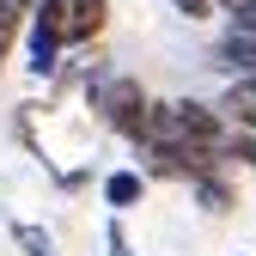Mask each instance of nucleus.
<instances>
[{"label":"nucleus","mask_w":256,"mask_h":256,"mask_svg":"<svg viewBox=\"0 0 256 256\" xmlns=\"http://www.w3.org/2000/svg\"><path fill=\"white\" fill-rule=\"evenodd\" d=\"M171 12H177V18H189V24H202V18H214V12H220V0H171Z\"/></svg>","instance_id":"14"},{"label":"nucleus","mask_w":256,"mask_h":256,"mask_svg":"<svg viewBox=\"0 0 256 256\" xmlns=\"http://www.w3.org/2000/svg\"><path fill=\"white\" fill-rule=\"evenodd\" d=\"M189 202H196L208 220H226L238 208V171L232 165H220V171H202L196 183H189Z\"/></svg>","instance_id":"6"},{"label":"nucleus","mask_w":256,"mask_h":256,"mask_svg":"<svg viewBox=\"0 0 256 256\" xmlns=\"http://www.w3.org/2000/svg\"><path fill=\"white\" fill-rule=\"evenodd\" d=\"M202 61H208L214 74H226V80H232V74H256V30H232V24H226V30L202 49Z\"/></svg>","instance_id":"5"},{"label":"nucleus","mask_w":256,"mask_h":256,"mask_svg":"<svg viewBox=\"0 0 256 256\" xmlns=\"http://www.w3.org/2000/svg\"><path fill=\"white\" fill-rule=\"evenodd\" d=\"M80 98H86V110L98 116V122L110 128L116 140H128V146H140V140H146V116H152V98H146V86H140L134 74L110 68V61H86Z\"/></svg>","instance_id":"1"},{"label":"nucleus","mask_w":256,"mask_h":256,"mask_svg":"<svg viewBox=\"0 0 256 256\" xmlns=\"http://www.w3.org/2000/svg\"><path fill=\"white\" fill-rule=\"evenodd\" d=\"M30 18H43L55 37L68 43V55H74V49H92L110 30V0H37Z\"/></svg>","instance_id":"3"},{"label":"nucleus","mask_w":256,"mask_h":256,"mask_svg":"<svg viewBox=\"0 0 256 256\" xmlns=\"http://www.w3.org/2000/svg\"><path fill=\"white\" fill-rule=\"evenodd\" d=\"M220 18L232 30H256V0H220Z\"/></svg>","instance_id":"13"},{"label":"nucleus","mask_w":256,"mask_h":256,"mask_svg":"<svg viewBox=\"0 0 256 256\" xmlns=\"http://www.w3.org/2000/svg\"><path fill=\"white\" fill-rule=\"evenodd\" d=\"M220 158H226L232 171L256 177V134H250V128H232V122H226V140H220Z\"/></svg>","instance_id":"9"},{"label":"nucleus","mask_w":256,"mask_h":256,"mask_svg":"<svg viewBox=\"0 0 256 256\" xmlns=\"http://www.w3.org/2000/svg\"><path fill=\"white\" fill-rule=\"evenodd\" d=\"M214 104H220V116H226L232 128H250L256 134V74H232Z\"/></svg>","instance_id":"8"},{"label":"nucleus","mask_w":256,"mask_h":256,"mask_svg":"<svg viewBox=\"0 0 256 256\" xmlns=\"http://www.w3.org/2000/svg\"><path fill=\"white\" fill-rule=\"evenodd\" d=\"M146 189H152V183H146V171H140V165H116V171H104V177H98V196H104V208H110V214H134V208L146 202Z\"/></svg>","instance_id":"7"},{"label":"nucleus","mask_w":256,"mask_h":256,"mask_svg":"<svg viewBox=\"0 0 256 256\" xmlns=\"http://www.w3.org/2000/svg\"><path fill=\"white\" fill-rule=\"evenodd\" d=\"M86 183H92V165H74V171H55V189H61V196H80Z\"/></svg>","instance_id":"15"},{"label":"nucleus","mask_w":256,"mask_h":256,"mask_svg":"<svg viewBox=\"0 0 256 256\" xmlns=\"http://www.w3.org/2000/svg\"><path fill=\"white\" fill-rule=\"evenodd\" d=\"M12 244H18L24 256H61V250H55V232L37 226V220H12Z\"/></svg>","instance_id":"10"},{"label":"nucleus","mask_w":256,"mask_h":256,"mask_svg":"<svg viewBox=\"0 0 256 256\" xmlns=\"http://www.w3.org/2000/svg\"><path fill=\"white\" fill-rule=\"evenodd\" d=\"M146 140H158V146H208V152H220V140H226V116H220V104H208V98H152ZM146 140H140V146H146Z\"/></svg>","instance_id":"2"},{"label":"nucleus","mask_w":256,"mask_h":256,"mask_svg":"<svg viewBox=\"0 0 256 256\" xmlns=\"http://www.w3.org/2000/svg\"><path fill=\"white\" fill-rule=\"evenodd\" d=\"M18 49H24V74H30V80H55L61 61H68V43H61L43 18H30V12H24V37H18Z\"/></svg>","instance_id":"4"},{"label":"nucleus","mask_w":256,"mask_h":256,"mask_svg":"<svg viewBox=\"0 0 256 256\" xmlns=\"http://www.w3.org/2000/svg\"><path fill=\"white\" fill-rule=\"evenodd\" d=\"M18 37H24V12H18V6H0V68L12 61Z\"/></svg>","instance_id":"11"},{"label":"nucleus","mask_w":256,"mask_h":256,"mask_svg":"<svg viewBox=\"0 0 256 256\" xmlns=\"http://www.w3.org/2000/svg\"><path fill=\"white\" fill-rule=\"evenodd\" d=\"M104 256H140L134 244H128V226H122V214L104 220Z\"/></svg>","instance_id":"12"},{"label":"nucleus","mask_w":256,"mask_h":256,"mask_svg":"<svg viewBox=\"0 0 256 256\" xmlns=\"http://www.w3.org/2000/svg\"><path fill=\"white\" fill-rule=\"evenodd\" d=\"M0 6H18V12H30V6H37V0H0Z\"/></svg>","instance_id":"16"}]
</instances>
